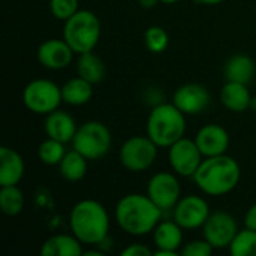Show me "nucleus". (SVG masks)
I'll return each mask as SVG.
<instances>
[{
  "instance_id": "nucleus-1",
  "label": "nucleus",
  "mask_w": 256,
  "mask_h": 256,
  "mask_svg": "<svg viewBox=\"0 0 256 256\" xmlns=\"http://www.w3.org/2000/svg\"><path fill=\"white\" fill-rule=\"evenodd\" d=\"M162 213L150 196L142 194L124 195L114 208L117 225L132 237H142L153 232L162 220Z\"/></svg>"
},
{
  "instance_id": "nucleus-2",
  "label": "nucleus",
  "mask_w": 256,
  "mask_h": 256,
  "mask_svg": "<svg viewBox=\"0 0 256 256\" xmlns=\"http://www.w3.org/2000/svg\"><path fill=\"white\" fill-rule=\"evenodd\" d=\"M198 189L208 196H224L232 192L242 178L240 164L225 154L204 158L192 177Z\"/></svg>"
},
{
  "instance_id": "nucleus-3",
  "label": "nucleus",
  "mask_w": 256,
  "mask_h": 256,
  "mask_svg": "<svg viewBox=\"0 0 256 256\" xmlns=\"http://www.w3.org/2000/svg\"><path fill=\"white\" fill-rule=\"evenodd\" d=\"M110 214L106 208L96 200H82L76 202L69 214V226L72 234L88 246H96L108 238Z\"/></svg>"
},
{
  "instance_id": "nucleus-4",
  "label": "nucleus",
  "mask_w": 256,
  "mask_h": 256,
  "mask_svg": "<svg viewBox=\"0 0 256 256\" xmlns=\"http://www.w3.org/2000/svg\"><path fill=\"white\" fill-rule=\"evenodd\" d=\"M186 114L172 102L158 104L152 108L147 118V135L159 148H168L184 136Z\"/></svg>"
},
{
  "instance_id": "nucleus-5",
  "label": "nucleus",
  "mask_w": 256,
  "mask_h": 256,
  "mask_svg": "<svg viewBox=\"0 0 256 256\" xmlns=\"http://www.w3.org/2000/svg\"><path fill=\"white\" fill-rule=\"evenodd\" d=\"M100 21L98 15L88 9H80L64 21L63 39L70 45L75 54L90 52L100 39Z\"/></svg>"
},
{
  "instance_id": "nucleus-6",
  "label": "nucleus",
  "mask_w": 256,
  "mask_h": 256,
  "mask_svg": "<svg viewBox=\"0 0 256 256\" xmlns=\"http://www.w3.org/2000/svg\"><path fill=\"white\" fill-rule=\"evenodd\" d=\"M112 136L106 124L98 120H90L78 126L72 140V148L80 152L88 160L102 159L111 148Z\"/></svg>"
},
{
  "instance_id": "nucleus-7",
  "label": "nucleus",
  "mask_w": 256,
  "mask_h": 256,
  "mask_svg": "<svg viewBox=\"0 0 256 256\" xmlns=\"http://www.w3.org/2000/svg\"><path fill=\"white\" fill-rule=\"evenodd\" d=\"M62 87L46 78L32 80L22 90V104L33 114L46 116L60 108Z\"/></svg>"
},
{
  "instance_id": "nucleus-8",
  "label": "nucleus",
  "mask_w": 256,
  "mask_h": 256,
  "mask_svg": "<svg viewBox=\"0 0 256 256\" xmlns=\"http://www.w3.org/2000/svg\"><path fill=\"white\" fill-rule=\"evenodd\" d=\"M158 146L148 135H135L128 138L118 152V159L123 168L132 172H142L148 170L158 159Z\"/></svg>"
},
{
  "instance_id": "nucleus-9",
  "label": "nucleus",
  "mask_w": 256,
  "mask_h": 256,
  "mask_svg": "<svg viewBox=\"0 0 256 256\" xmlns=\"http://www.w3.org/2000/svg\"><path fill=\"white\" fill-rule=\"evenodd\" d=\"M204 156L198 148L195 140L180 138L168 147V160L172 171L180 177H194L200 168Z\"/></svg>"
},
{
  "instance_id": "nucleus-10",
  "label": "nucleus",
  "mask_w": 256,
  "mask_h": 256,
  "mask_svg": "<svg viewBox=\"0 0 256 256\" xmlns=\"http://www.w3.org/2000/svg\"><path fill=\"white\" fill-rule=\"evenodd\" d=\"M147 195L162 210H172L182 198V186L178 176L168 171H160L152 176L147 184Z\"/></svg>"
},
{
  "instance_id": "nucleus-11",
  "label": "nucleus",
  "mask_w": 256,
  "mask_h": 256,
  "mask_svg": "<svg viewBox=\"0 0 256 256\" xmlns=\"http://www.w3.org/2000/svg\"><path fill=\"white\" fill-rule=\"evenodd\" d=\"M202 230V237L214 249H230L234 237L237 236L238 224L236 218L228 212L210 213Z\"/></svg>"
},
{
  "instance_id": "nucleus-12",
  "label": "nucleus",
  "mask_w": 256,
  "mask_h": 256,
  "mask_svg": "<svg viewBox=\"0 0 256 256\" xmlns=\"http://www.w3.org/2000/svg\"><path fill=\"white\" fill-rule=\"evenodd\" d=\"M210 216L208 202L200 195H186L172 208V219L183 230H198L202 228Z\"/></svg>"
},
{
  "instance_id": "nucleus-13",
  "label": "nucleus",
  "mask_w": 256,
  "mask_h": 256,
  "mask_svg": "<svg viewBox=\"0 0 256 256\" xmlns=\"http://www.w3.org/2000/svg\"><path fill=\"white\" fill-rule=\"evenodd\" d=\"M172 104L186 116H196L202 112L210 104L208 90L198 82H188L180 86L172 94Z\"/></svg>"
},
{
  "instance_id": "nucleus-14",
  "label": "nucleus",
  "mask_w": 256,
  "mask_h": 256,
  "mask_svg": "<svg viewBox=\"0 0 256 256\" xmlns=\"http://www.w3.org/2000/svg\"><path fill=\"white\" fill-rule=\"evenodd\" d=\"M74 50L64 39H46L36 52L38 62L50 70H60L68 68L74 60Z\"/></svg>"
},
{
  "instance_id": "nucleus-15",
  "label": "nucleus",
  "mask_w": 256,
  "mask_h": 256,
  "mask_svg": "<svg viewBox=\"0 0 256 256\" xmlns=\"http://www.w3.org/2000/svg\"><path fill=\"white\" fill-rule=\"evenodd\" d=\"M156 250L153 255L176 256L183 248V228L172 220H160L153 231Z\"/></svg>"
},
{
  "instance_id": "nucleus-16",
  "label": "nucleus",
  "mask_w": 256,
  "mask_h": 256,
  "mask_svg": "<svg viewBox=\"0 0 256 256\" xmlns=\"http://www.w3.org/2000/svg\"><path fill=\"white\" fill-rule=\"evenodd\" d=\"M194 140L204 158L225 154L231 141L228 130L224 126L216 124V123H208L202 126L196 132Z\"/></svg>"
},
{
  "instance_id": "nucleus-17",
  "label": "nucleus",
  "mask_w": 256,
  "mask_h": 256,
  "mask_svg": "<svg viewBox=\"0 0 256 256\" xmlns=\"http://www.w3.org/2000/svg\"><path fill=\"white\" fill-rule=\"evenodd\" d=\"M76 129H78L76 122L68 111L56 110L45 116L44 130L48 138H54L57 141L68 144V142H72L76 134Z\"/></svg>"
},
{
  "instance_id": "nucleus-18",
  "label": "nucleus",
  "mask_w": 256,
  "mask_h": 256,
  "mask_svg": "<svg viewBox=\"0 0 256 256\" xmlns=\"http://www.w3.org/2000/svg\"><path fill=\"white\" fill-rule=\"evenodd\" d=\"M24 171L21 154L10 147H0V186H16L22 180Z\"/></svg>"
},
{
  "instance_id": "nucleus-19",
  "label": "nucleus",
  "mask_w": 256,
  "mask_h": 256,
  "mask_svg": "<svg viewBox=\"0 0 256 256\" xmlns=\"http://www.w3.org/2000/svg\"><path fill=\"white\" fill-rule=\"evenodd\" d=\"M82 254V243L74 234L51 236L40 246L42 256H81Z\"/></svg>"
},
{
  "instance_id": "nucleus-20",
  "label": "nucleus",
  "mask_w": 256,
  "mask_h": 256,
  "mask_svg": "<svg viewBox=\"0 0 256 256\" xmlns=\"http://www.w3.org/2000/svg\"><path fill=\"white\" fill-rule=\"evenodd\" d=\"M252 94L248 84L226 81L220 90V102L231 112H244L250 108Z\"/></svg>"
},
{
  "instance_id": "nucleus-21",
  "label": "nucleus",
  "mask_w": 256,
  "mask_h": 256,
  "mask_svg": "<svg viewBox=\"0 0 256 256\" xmlns=\"http://www.w3.org/2000/svg\"><path fill=\"white\" fill-rule=\"evenodd\" d=\"M255 62L248 54H234L226 60L224 66V75L226 81H234L249 86V82L255 78Z\"/></svg>"
},
{
  "instance_id": "nucleus-22",
  "label": "nucleus",
  "mask_w": 256,
  "mask_h": 256,
  "mask_svg": "<svg viewBox=\"0 0 256 256\" xmlns=\"http://www.w3.org/2000/svg\"><path fill=\"white\" fill-rule=\"evenodd\" d=\"M93 86L81 76L70 78L62 86V98L63 102L70 106H81L90 102L93 98Z\"/></svg>"
},
{
  "instance_id": "nucleus-23",
  "label": "nucleus",
  "mask_w": 256,
  "mask_h": 256,
  "mask_svg": "<svg viewBox=\"0 0 256 256\" xmlns=\"http://www.w3.org/2000/svg\"><path fill=\"white\" fill-rule=\"evenodd\" d=\"M76 74L78 76L84 78L86 81L92 84L100 82L105 75H106V68L104 60L96 56L93 51L78 54V62H76Z\"/></svg>"
},
{
  "instance_id": "nucleus-24",
  "label": "nucleus",
  "mask_w": 256,
  "mask_h": 256,
  "mask_svg": "<svg viewBox=\"0 0 256 256\" xmlns=\"http://www.w3.org/2000/svg\"><path fill=\"white\" fill-rule=\"evenodd\" d=\"M87 158H84L80 152L72 148L70 152H66L64 158L58 164V172L66 182H80L87 174Z\"/></svg>"
},
{
  "instance_id": "nucleus-25",
  "label": "nucleus",
  "mask_w": 256,
  "mask_h": 256,
  "mask_svg": "<svg viewBox=\"0 0 256 256\" xmlns=\"http://www.w3.org/2000/svg\"><path fill=\"white\" fill-rule=\"evenodd\" d=\"M26 204L22 190L16 186H2L0 189V208L6 216H16L22 212Z\"/></svg>"
},
{
  "instance_id": "nucleus-26",
  "label": "nucleus",
  "mask_w": 256,
  "mask_h": 256,
  "mask_svg": "<svg viewBox=\"0 0 256 256\" xmlns=\"http://www.w3.org/2000/svg\"><path fill=\"white\" fill-rule=\"evenodd\" d=\"M64 154H66L64 142L57 141L54 138H48V136L45 141L40 142L38 148V158L46 166H58Z\"/></svg>"
},
{
  "instance_id": "nucleus-27",
  "label": "nucleus",
  "mask_w": 256,
  "mask_h": 256,
  "mask_svg": "<svg viewBox=\"0 0 256 256\" xmlns=\"http://www.w3.org/2000/svg\"><path fill=\"white\" fill-rule=\"evenodd\" d=\"M230 254L232 256H256V231L246 228L240 230L234 237Z\"/></svg>"
},
{
  "instance_id": "nucleus-28",
  "label": "nucleus",
  "mask_w": 256,
  "mask_h": 256,
  "mask_svg": "<svg viewBox=\"0 0 256 256\" xmlns=\"http://www.w3.org/2000/svg\"><path fill=\"white\" fill-rule=\"evenodd\" d=\"M144 44L146 48L153 54L164 52L170 45V34L160 26H152L144 32Z\"/></svg>"
},
{
  "instance_id": "nucleus-29",
  "label": "nucleus",
  "mask_w": 256,
  "mask_h": 256,
  "mask_svg": "<svg viewBox=\"0 0 256 256\" xmlns=\"http://www.w3.org/2000/svg\"><path fill=\"white\" fill-rule=\"evenodd\" d=\"M80 0H50V10L56 20L66 21L78 12Z\"/></svg>"
},
{
  "instance_id": "nucleus-30",
  "label": "nucleus",
  "mask_w": 256,
  "mask_h": 256,
  "mask_svg": "<svg viewBox=\"0 0 256 256\" xmlns=\"http://www.w3.org/2000/svg\"><path fill=\"white\" fill-rule=\"evenodd\" d=\"M214 248L202 237V240H192L183 244L180 254L183 256H210Z\"/></svg>"
},
{
  "instance_id": "nucleus-31",
  "label": "nucleus",
  "mask_w": 256,
  "mask_h": 256,
  "mask_svg": "<svg viewBox=\"0 0 256 256\" xmlns=\"http://www.w3.org/2000/svg\"><path fill=\"white\" fill-rule=\"evenodd\" d=\"M154 252L150 248H147L146 244H141V243L129 244V246H126L122 250V255L123 256H152Z\"/></svg>"
},
{
  "instance_id": "nucleus-32",
  "label": "nucleus",
  "mask_w": 256,
  "mask_h": 256,
  "mask_svg": "<svg viewBox=\"0 0 256 256\" xmlns=\"http://www.w3.org/2000/svg\"><path fill=\"white\" fill-rule=\"evenodd\" d=\"M244 226L256 231V204L250 206L244 214Z\"/></svg>"
},
{
  "instance_id": "nucleus-33",
  "label": "nucleus",
  "mask_w": 256,
  "mask_h": 256,
  "mask_svg": "<svg viewBox=\"0 0 256 256\" xmlns=\"http://www.w3.org/2000/svg\"><path fill=\"white\" fill-rule=\"evenodd\" d=\"M138 3H140V6L144 8V9H152V8H154L158 3H160V0H138Z\"/></svg>"
},
{
  "instance_id": "nucleus-34",
  "label": "nucleus",
  "mask_w": 256,
  "mask_h": 256,
  "mask_svg": "<svg viewBox=\"0 0 256 256\" xmlns=\"http://www.w3.org/2000/svg\"><path fill=\"white\" fill-rule=\"evenodd\" d=\"M196 2L201 4H206V6H216V4L222 3L224 0H196Z\"/></svg>"
},
{
  "instance_id": "nucleus-35",
  "label": "nucleus",
  "mask_w": 256,
  "mask_h": 256,
  "mask_svg": "<svg viewBox=\"0 0 256 256\" xmlns=\"http://www.w3.org/2000/svg\"><path fill=\"white\" fill-rule=\"evenodd\" d=\"M249 110H252L256 114V96H252V100H250V108Z\"/></svg>"
},
{
  "instance_id": "nucleus-36",
  "label": "nucleus",
  "mask_w": 256,
  "mask_h": 256,
  "mask_svg": "<svg viewBox=\"0 0 256 256\" xmlns=\"http://www.w3.org/2000/svg\"><path fill=\"white\" fill-rule=\"evenodd\" d=\"M177 2H180V0H160V3H165V4H174Z\"/></svg>"
}]
</instances>
